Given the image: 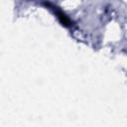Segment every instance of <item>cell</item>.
Returning a JSON list of instances; mask_svg holds the SVG:
<instances>
[{
    "label": "cell",
    "instance_id": "cell-1",
    "mask_svg": "<svg viewBox=\"0 0 127 127\" xmlns=\"http://www.w3.org/2000/svg\"><path fill=\"white\" fill-rule=\"evenodd\" d=\"M57 15H58L59 20L61 21V23H62L64 26H65V27L70 26V21H69V19H68L63 12H61V11H57Z\"/></svg>",
    "mask_w": 127,
    "mask_h": 127
}]
</instances>
